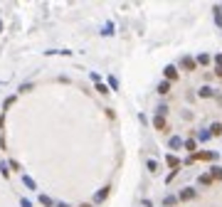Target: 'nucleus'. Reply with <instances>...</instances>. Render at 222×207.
<instances>
[{"label":"nucleus","mask_w":222,"mask_h":207,"mask_svg":"<svg viewBox=\"0 0 222 207\" xmlns=\"http://www.w3.org/2000/svg\"><path fill=\"white\" fill-rule=\"evenodd\" d=\"M165 79H168V82H175V79H178L175 67H165Z\"/></svg>","instance_id":"f257e3e1"},{"label":"nucleus","mask_w":222,"mask_h":207,"mask_svg":"<svg viewBox=\"0 0 222 207\" xmlns=\"http://www.w3.org/2000/svg\"><path fill=\"white\" fill-rule=\"evenodd\" d=\"M193 158H195V160H212L215 155H212V153H193Z\"/></svg>","instance_id":"f03ea898"},{"label":"nucleus","mask_w":222,"mask_h":207,"mask_svg":"<svg viewBox=\"0 0 222 207\" xmlns=\"http://www.w3.org/2000/svg\"><path fill=\"white\" fill-rule=\"evenodd\" d=\"M153 126H156L158 131H165V119H163V116H156V121H153Z\"/></svg>","instance_id":"7ed1b4c3"},{"label":"nucleus","mask_w":222,"mask_h":207,"mask_svg":"<svg viewBox=\"0 0 222 207\" xmlns=\"http://www.w3.org/2000/svg\"><path fill=\"white\" fill-rule=\"evenodd\" d=\"M193 197H195V190H190V187L180 192V200H193Z\"/></svg>","instance_id":"20e7f679"},{"label":"nucleus","mask_w":222,"mask_h":207,"mask_svg":"<svg viewBox=\"0 0 222 207\" xmlns=\"http://www.w3.org/2000/svg\"><path fill=\"white\" fill-rule=\"evenodd\" d=\"M212 180H222V170H220V168H212V175H210Z\"/></svg>","instance_id":"39448f33"},{"label":"nucleus","mask_w":222,"mask_h":207,"mask_svg":"<svg viewBox=\"0 0 222 207\" xmlns=\"http://www.w3.org/2000/svg\"><path fill=\"white\" fill-rule=\"evenodd\" d=\"M168 165H170V168H178V165H180V160H178L175 155H168Z\"/></svg>","instance_id":"423d86ee"},{"label":"nucleus","mask_w":222,"mask_h":207,"mask_svg":"<svg viewBox=\"0 0 222 207\" xmlns=\"http://www.w3.org/2000/svg\"><path fill=\"white\" fill-rule=\"evenodd\" d=\"M158 91H160V94H168V91H170V84H168V82H163V84L158 86Z\"/></svg>","instance_id":"0eeeda50"},{"label":"nucleus","mask_w":222,"mask_h":207,"mask_svg":"<svg viewBox=\"0 0 222 207\" xmlns=\"http://www.w3.org/2000/svg\"><path fill=\"white\" fill-rule=\"evenodd\" d=\"M183 67H185V69H195V62H193V59H183Z\"/></svg>","instance_id":"6e6552de"},{"label":"nucleus","mask_w":222,"mask_h":207,"mask_svg":"<svg viewBox=\"0 0 222 207\" xmlns=\"http://www.w3.org/2000/svg\"><path fill=\"white\" fill-rule=\"evenodd\" d=\"M180 145H183L180 138H173V141H170V148H180Z\"/></svg>","instance_id":"1a4fd4ad"},{"label":"nucleus","mask_w":222,"mask_h":207,"mask_svg":"<svg viewBox=\"0 0 222 207\" xmlns=\"http://www.w3.org/2000/svg\"><path fill=\"white\" fill-rule=\"evenodd\" d=\"M212 133H215V136H220V133H222V126H220V123H215V126H212Z\"/></svg>","instance_id":"9d476101"},{"label":"nucleus","mask_w":222,"mask_h":207,"mask_svg":"<svg viewBox=\"0 0 222 207\" xmlns=\"http://www.w3.org/2000/svg\"><path fill=\"white\" fill-rule=\"evenodd\" d=\"M215 62H217V64H222V54H217V59H215Z\"/></svg>","instance_id":"9b49d317"},{"label":"nucleus","mask_w":222,"mask_h":207,"mask_svg":"<svg viewBox=\"0 0 222 207\" xmlns=\"http://www.w3.org/2000/svg\"><path fill=\"white\" fill-rule=\"evenodd\" d=\"M217 74H220V77H222V64H217Z\"/></svg>","instance_id":"f8f14e48"}]
</instances>
